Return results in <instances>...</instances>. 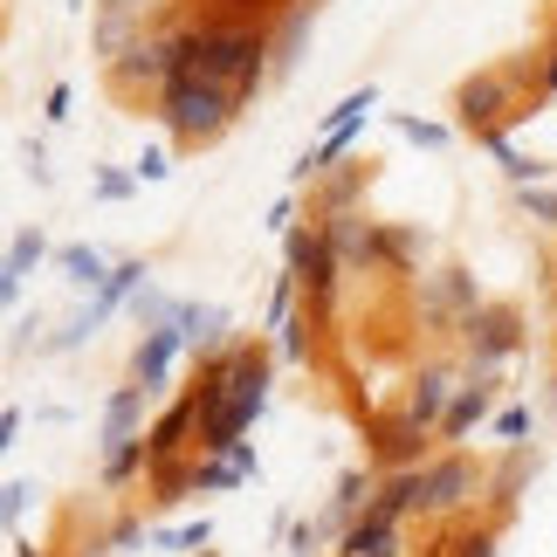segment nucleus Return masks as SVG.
Wrapping results in <instances>:
<instances>
[{
    "mask_svg": "<svg viewBox=\"0 0 557 557\" xmlns=\"http://www.w3.org/2000/svg\"><path fill=\"white\" fill-rule=\"evenodd\" d=\"M173 62L180 70L173 76H207V83H221V90H234V97H255L262 90V62H269V41L255 35V28H186V35H173Z\"/></svg>",
    "mask_w": 557,
    "mask_h": 557,
    "instance_id": "1",
    "label": "nucleus"
},
{
    "mask_svg": "<svg viewBox=\"0 0 557 557\" xmlns=\"http://www.w3.org/2000/svg\"><path fill=\"white\" fill-rule=\"evenodd\" d=\"M234 111H242V97L221 90V83H207V76H173V83L159 90V117L173 124L180 138H193V145L221 138Z\"/></svg>",
    "mask_w": 557,
    "mask_h": 557,
    "instance_id": "2",
    "label": "nucleus"
},
{
    "mask_svg": "<svg viewBox=\"0 0 557 557\" xmlns=\"http://www.w3.org/2000/svg\"><path fill=\"white\" fill-rule=\"evenodd\" d=\"M461 337H468V379H488L496 372V358H509L523 345V324H517V310H503V304H475L461 317Z\"/></svg>",
    "mask_w": 557,
    "mask_h": 557,
    "instance_id": "3",
    "label": "nucleus"
},
{
    "mask_svg": "<svg viewBox=\"0 0 557 557\" xmlns=\"http://www.w3.org/2000/svg\"><path fill=\"white\" fill-rule=\"evenodd\" d=\"M509 111H517V90H509V76H496V70L468 76L461 90H455V117H461V132H475V138L503 132Z\"/></svg>",
    "mask_w": 557,
    "mask_h": 557,
    "instance_id": "4",
    "label": "nucleus"
},
{
    "mask_svg": "<svg viewBox=\"0 0 557 557\" xmlns=\"http://www.w3.org/2000/svg\"><path fill=\"white\" fill-rule=\"evenodd\" d=\"M289 262H296V283H304L310 310H331L337 304V275H345V262L331 255V234H289Z\"/></svg>",
    "mask_w": 557,
    "mask_h": 557,
    "instance_id": "5",
    "label": "nucleus"
},
{
    "mask_svg": "<svg viewBox=\"0 0 557 557\" xmlns=\"http://www.w3.org/2000/svg\"><path fill=\"white\" fill-rule=\"evenodd\" d=\"M482 488V475H475V461L468 455H434V461H420V509H461L468 496Z\"/></svg>",
    "mask_w": 557,
    "mask_h": 557,
    "instance_id": "6",
    "label": "nucleus"
},
{
    "mask_svg": "<svg viewBox=\"0 0 557 557\" xmlns=\"http://www.w3.org/2000/svg\"><path fill=\"white\" fill-rule=\"evenodd\" d=\"M173 35H138L132 49L117 55V83H132V90H165L173 83Z\"/></svg>",
    "mask_w": 557,
    "mask_h": 557,
    "instance_id": "7",
    "label": "nucleus"
},
{
    "mask_svg": "<svg viewBox=\"0 0 557 557\" xmlns=\"http://www.w3.org/2000/svg\"><path fill=\"white\" fill-rule=\"evenodd\" d=\"M455 393H461L455 372H447V366H426L413 385H406V420H413V426H441L447 406H455Z\"/></svg>",
    "mask_w": 557,
    "mask_h": 557,
    "instance_id": "8",
    "label": "nucleus"
},
{
    "mask_svg": "<svg viewBox=\"0 0 557 557\" xmlns=\"http://www.w3.org/2000/svg\"><path fill=\"white\" fill-rule=\"evenodd\" d=\"M372 455L385 461V468H420V455H426V426H413V420H372Z\"/></svg>",
    "mask_w": 557,
    "mask_h": 557,
    "instance_id": "9",
    "label": "nucleus"
},
{
    "mask_svg": "<svg viewBox=\"0 0 557 557\" xmlns=\"http://www.w3.org/2000/svg\"><path fill=\"white\" fill-rule=\"evenodd\" d=\"M496 413V385L488 379H468L461 393H455V406H447V420H441V441H461V434H475V426Z\"/></svg>",
    "mask_w": 557,
    "mask_h": 557,
    "instance_id": "10",
    "label": "nucleus"
},
{
    "mask_svg": "<svg viewBox=\"0 0 557 557\" xmlns=\"http://www.w3.org/2000/svg\"><path fill=\"white\" fill-rule=\"evenodd\" d=\"M193 426H200V385H193V393L173 406V413H159V426L145 434V447H152V461H173V455H180V441L193 434Z\"/></svg>",
    "mask_w": 557,
    "mask_h": 557,
    "instance_id": "11",
    "label": "nucleus"
},
{
    "mask_svg": "<svg viewBox=\"0 0 557 557\" xmlns=\"http://www.w3.org/2000/svg\"><path fill=\"white\" fill-rule=\"evenodd\" d=\"M180 345H186V337H180V324H159V331H145V345L132 351V379H138V385H159Z\"/></svg>",
    "mask_w": 557,
    "mask_h": 557,
    "instance_id": "12",
    "label": "nucleus"
},
{
    "mask_svg": "<svg viewBox=\"0 0 557 557\" xmlns=\"http://www.w3.org/2000/svg\"><path fill=\"white\" fill-rule=\"evenodd\" d=\"M324 234H331V255H337V262H372V255H379V234L358 221V213H331Z\"/></svg>",
    "mask_w": 557,
    "mask_h": 557,
    "instance_id": "13",
    "label": "nucleus"
},
{
    "mask_svg": "<svg viewBox=\"0 0 557 557\" xmlns=\"http://www.w3.org/2000/svg\"><path fill=\"white\" fill-rule=\"evenodd\" d=\"M475 304H482V296H475V283H468L461 269H441L434 289H426V317H434V324H441L447 310H475Z\"/></svg>",
    "mask_w": 557,
    "mask_h": 557,
    "instance_id": "14",
    "label": "nucleus"
},
{
    "mask_svg": "<svg viewBox=\"0 0 557 557\" xmlns=\"http://www.w3.org/2000/svg\"><path fill=\"white\" fill-rule=\"evenodd\" d=\"M345 557H393V517L366 509V517L345 530Z\"/></svg>",
    "mask_w": 557,
    "mask_h": 557,
    "instance_id": "15",
    "label": "nucleus"
},
{
    "mask_svg": "<svg viewBox=\"0 0 557 557\" xmlns=\"http://www.w3.org/2000/svg\"><path fill=\"white\" fill-rule=\"evenodd\" d=\"M145 393H152V385H124V393L111 399V413H103V441H111V447L132 441V426H138V413H145Z\"/></svg>",
    "mask_w": 557,
    "mask_h": 557,
    "instance_id": "16",
    "label": "nucleus"
},
{
    "mask_svg": "<svg viewBox=\"0 0 557 557\" xmlns=\"http://www.w3.org/2000/svg\"><path fill=\"white\" fill-rule=\"evenodd\" d=\"M41 234H14V248H8V275H0V296H8V304H21V283H28V269L41 262Z\"/></svg>",
    "mask_w": 557,
    "mask_h": 557,
    "instance_id": "17",
    "label": "nucleus"
},
{
    "mask_svg": "<svg viewBox=\"0 0 557 557\" xmlns=\"http://www.w3.org/2000/svg\"><path fill=\"white\" fill-rule=\"evenodd\" d=\"M90 35H97V55H111V62H117V55L145 35V21H138V14H97V28H90Z\"/></svg>",
    "mask_w": 557,
    "mask_h": 557,
    "instance_id": "18",
    "label": "nucleus"
},
{
    "mask_svg": "<svg viewBox=\"0 0 557 557\" xmlns=\"http://www.w3.org/2000/svg\"><path fill=\"white\" fill-rule=\"evenodd\" d=\"M173 324H180V337H186V345H213V337L227 331V317H221V310H193V304H180V317H173Z\"/></svg>",
    "mask_w": 557,
    "mask_h": 557,
    "instance_id": "19",
    "label": "nucleus"
},
{
    "mask_svg": "<svg viewBox=\"0 0 557 557\" xmlns=\"http://www.w3.org/2000/svg\"><path fill=\"white\" fill-rule=\"evenodd\" d=\"M62 275H70V283H111V275H103V255L97 248H62Z\"/></svg>",
    "mask_w": 557,
    "mask_h": 557,
    "instance_id": "20",
    "label": "nucleus"
},
{
    "mask_svg": "<svg viewBox=\"0 0 557 557\" xmlns=\"http://www.w3.org/2000/svg\"><path fill=\"white\" fill-rule=\"evenodd\" d=\"M358 186H366V165H351L345 180H331V186H324V207H331V213H351V200H358Z\"/></svg>",
    "mask_w": 557,
    "mask_h": 557,
    "instance_id": "21",
    "label": "nucleus"
},
{
    "mask_svg": "<svg viewBox=\"0 0 557 557\" xmlns=\"http://www.w3.org/2000/svg\"><path fill=\"white\" fill-rule=\"evenodd\" d=\"M496 434H503L509 447H523V434H530V406H503V413H496Z\"/></svg>",
    "mask_w": 557,
    "mask_h": 557,
    "instance_id": "22",
    "label": "nucleus"
},
{
    "mask_svg": "<svg viewBox=\"0 0 557 557\" xmlns=\"http://www.w3.org/2000/svg\"><path fill=\"white\" fill-rule=\"evenodd\" d=\"M447 557H496V537H488V530H468V537L447 544Z\"/></svg>",
    "mask_w": 557,
    "mask_h": 557,
    "instance_id": "23",
    "label": "nucleus"
},
{
    "mask_svg": "<svg viewBox=\"0 0 557 557\" xmlns=\"http://www.w3.org/2000/svg\"><path fill=\"white\" fill-rule=\"evenodd\" d=\"M399 132L413 138V145H426V152H434V145H447V132H441V124H420V117H399Z\"/></svg>",
    "mask_w": 557,
    "mask_h": 557,
    "instance_id": "24",
    "label": "nucleus"
},
{
    "mask_svg": "<svg viewBox=\"0 0 557 557\" xmlns=\"http://www.w3.org/2000/svg\"><path fill=\"white\" fill-rule=\"evenodd\" d=\"M207 537H213V530H207V517H200V523L173 530V537H165V544H173V550H207Z\"/></svg>",
    "mask_w": 557,
    "mask_h": 557,
    "instance_id": "25",
    "label": "nucleus"
},
{
    "mask_svg": "<svg viewBox=\"0 0 557 557\" xmlns=\"http://www.w3.org/2000/svg\"><path fill=\"white\" fill-rule=\"evenodd\" d=\"M145 8H152V0H97V14H138L145 21Z\"/></svg>",
    "mask_w": 557,
    "mask_h": 557,
    "instance_id": "26",
    "label": "nucleus"
},
{
    "mask_svg": "<svg viewBox=\"0 0 557 557\" xmlns=\"http://www.w3.org/2000/svg\"><path fill=\"white\" fill-rule=\"evenodd\" d=\"M165 173H173V165H165V152H145V159H138V180H165Z\"/></svg>",
    "mask_w": 557,
    "mask_h": 557,
    "instance_id": "27",
    "label": "nucleus"
},
{
    "mask_svg": "<svg viewBox=\"0 0 557 557\" xmlns=\"http://www.w3.org/2000/svg\"><path fill=\"white\" fill-rule=\"evenodd\" d=\"M0 509H8V523H14L21 509H28V482H8V503H0Z\"/></svg>",
    "mask_w": 557,
    "mask_h": 557,
    "instance_id": "28",
    "label": "nucleus"
},
{
    "mask_svg": "<svg viewBox=\"0 0 557 557\" xmlns=\"http://www.w3.org/2000/svg\"><path fill=\"white\" fill-rule=\"evenodd\" d=\"M97 193H103V200H124V193H132V180H124V173H103Z\"/></svg>",
    "mask_w": 557,
    "mask_h": 557,
    "instance_id": "29",
    "label": "nucleus"
},
{
    "mask_svg": "<svg viewBox=\"0 0 557 557\" xmlns=\"http://www.w3.org/2000/svg\"><path fill=\"white\" fill-rule=\"evenodd\" d=\"M544 90H557V49H550V62H544Z\"/></svg>",
    "mask_w": 557,
    "mask_h": 557,
    "instance_id": "30",
    "label": "nucleus"
},
{
    "mask_svg": "<svg viewBox=\"0 0 557 557\" xmlns=\"http://www.w3.org/2000/svg\"><path fill=\"white\" fill-rule=\"evenodd\" d=\"M21 557H41V550H21Z\"/></svg>",
    "mask_w": 557,
    "mask_h": 557,
    "instance_id": "31",
    "label": "nucleus"
}]
</instances>
